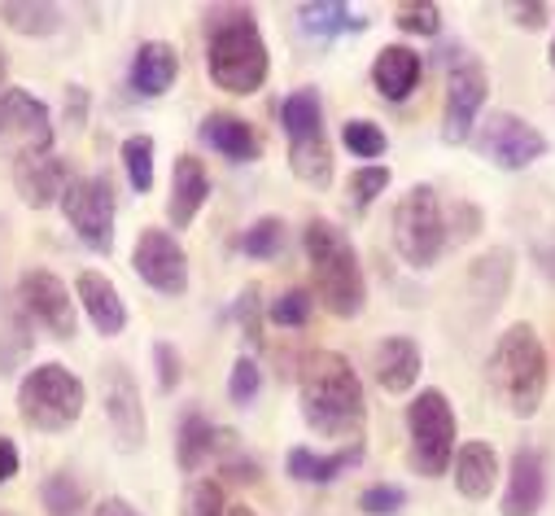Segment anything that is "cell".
I'll list each match as a JSON object with an SVG mask.
<instances>
[{
	"label": "cell",
	"instance_id": "obj_1",
	"mask_svg": "<svg viewBox=\"0 0 555 516\" xmlns=\"http://www.w3.org/2000/svg\"><path fill=\"white\" fill-rule=\"evenodd\" d=\"M298 408L302 425L315 438L359 447L367 429V395L363 380L337 350H311L298 367Z\"/></svg>",
	"mask_w": 555,
	"mask_h": 516
},
{
	"label": "cell",
	"instance_id": "obj_2",
	"mask_svg": "<svg viewBox=\"0 0 555 516\" xmlns=\"http://www.w3.org/2000/svg\"><path fill=\"white\" fill-rule=\"evenodd\" d=\"M206 75L228 96H254L271 75V53L254 10L215 5L206 10Z\"/></svg>",
	"mask_w": 555,
	"mask_h": 516
},
{
	"label": "cell",
	"instance_id": "obj_3",
	"mask_svg": "<svg viewBox=\"0 0 555 516\" xmlns=\"http://www.w3.org/2000/svg\"><path fill=\"white\" fill-rule=\"evenodd\" d=\"M486 380H490L494 403L512 421L538 416V408L546 399V385H551V359H546V346H542L533 324L520 320V324L503 328V337L490 346Z\"/></svg>",
	"mask_w": 555,
	"mask_h": 516
},
{
	"label": "cell",
	"instance_id": "obj_4",
	"mask_svg": "<svg viewBox=\"0 0 555 516\" xmlns=\"http://www.w3.org/2000/svg\"><path fill=\"white\" fill-rule=\"evenodd\" d=\"M302 249L315 281V302L337 320H359L367 307V276L359 268L354 241L333 219H311L302 232Z\"/></svg>",
	"mask_w": 555,
	"mask_h": 516
},
{
	"label": "cell",
	"instance_id": "obj_5",
	"mask_svg": "<svg viewBox=\"0 0 555 516\" xmlns=\"http://www.w3.org/2000/svg\"><path fill=\"white\" fill-rule=\"evenodd\" d=\"M88 408V385L57 359L27 367L18 380V416L36 434H66Z\"/></svg>",
	"mask_w": 555,
	"mask_h": 516
},
{
	"label": "cell",
	"instance_id": "obj_6",
	"mask_svg": "<svg viewBox=\"0 0 555 516\" xmlns=\"http://www.w3.org/2000/svg\"><path fill=\"white\" fill-rule=\"evenodd\" d=\"M447 210L434 184H411L398 206H393V249L402 254V263L425 272L447 254Z\"/></svg>",
	"mask_w": 555,
	"mask_h": 516
},
{
	"label": "cell",
	"instance_id": "obj_7",
	"mask_svg": "<svg viewBox=\"0 0 555 516\" xmlns=\"http://www.w3.org/2000/svg\"><path fill=\"white\" fill-rule=\"evenodd\" d=\"M455 438H460V421L455 408L442 390H421L406 403V464L421 477H442L455 460Z\"/></svg>",
	"mask_w": 555,
	"mask_h": 516
},
{
	"label": "cell",
	"instance_id": "obj_8",
	"mask_svg": "<svg viewBox=\"0 0 555 516\" xmlns=\"http://www.w3.org/2000/svg\"><path fill=\"white\" fill-rule=\"evenodd\" d=\"M57 206L83 249H92V254L114 249V184H109V176H75Z\"/></svg>",
	"mask_w": 555,
	"mask_h": 516
},
{
	"label": "cell",
	"instance_id": "obj_9",
	"mask_svg": "<svg viewBox=\"0 0 555 516\" xmlns=\"http://www.w3.org/2000/svg\"><path fill=\"white\" fill-rule=\"evenodd\" d=\"M14 302L23 307V315L31 324H40L53 341H75L79 333V302L70 294V285L62 276H53L49 268H27L18 276V294Z\"/></svg>",
	"mask_w": 555,
	"mask_h": 516
},
{
	"label": "cell",
	"instance_id": "obj_10",
	"mask_svg": "<svg viewBox=\"0 0 555 516\" xmlns=\"http://www.w3.org/2000/svg\"><path fill=\"white\" fill-rule=\"evenodd\" d=\"M101 403H105V421H109V434H114L118 451L135 455L150 442V416H145L141 385H135V376L122 359H109L101 367Z\"/></svg>",
	"mask_w": 555,
	"mask_h": 516
},
{
	"label": "cell",
	"instance_id": "obj_11",
	"mask_svg": "<svg viewBox=\"0 0 555 516\" xmlns=\"http://www.w3.org/2000/svg\"><path fill=\"white\" fill-rule=\"evenodd\" d=\"M131 272L141 276L154 294H163V298H184L189 294V254H184L180 236L158 228V223L141 228V236H135V245H131Z\"/></svg>",
	"mask_w": 555,
	"mask_h": 516
},
{
	"label": "cell",
	"instance_id": "obj_12",
	"mask_svg": "<svg viewBox=\"0 0 555 516\" xmlns=\"http://www.w3.org/2000/svg\"><path fill=\"white\" fill-rule=\"evenodd\" d=\"M477 150L481 158H490L499 171H525L533 167L538 158H546L551 141L538 132V127L512 109H494L486 122H481V137H477Z\"/></svg>",
	"mask_w": 555,
	"mask_h": 516
},
{
	"label": "cell",
	"instance_id": "obj_13",
	"mask_svg": "<svg viewBox=\"0 0 555 516\" xmlns=\"http://www.w3.org/2000/svg\"><path fill=\"white\" fill-rule=\"evenodd\" d=\"M490 101V75L481 62H455L447 75V105H442V141L468 145L473 127Z\"/></svg>",
	"mask_w": 555,
	"mask_h": 516
},
{
	"label": "cell",
	"instance_id": "obj_14",
	"mask_svg": "<svg viewBox=\"0 0 555 516\" xmlns=\"http://www.w3.org/2000/svg\"><path fill=\"white\" fill-rule=\"evenodd\" d=\"M70 163L57 158L53 150H18L14 158V189L31 210H49L62 202L66 184H70Z\"/></svg>",
	"mask_w": 555,
	"mask_h": 516
},
{
	"label": "cell",
	"instance_id": "obj_15",
	"mask_svg": "<svg viewBox=\"0 0 555 516\" xmlns=\"http://www.w3.org/2000/svg\"><path fill=\"white\" fill-rule=\"evenodd\" d=\"M546 455L538 447H516L503 473V516H538L546 503Z\"/></svg>",
	"mask_w": 555,
	"mask_h": 516
},
{
	"label": "cell",
	"instance_id": "obj_16",
	"mask_svg": "<svg viewBox=\"0 0 555 516\" xmlns=\"http://www.w3.org/2000/svg\"><path fill=\"white\" fill-rule=\"evenodd\" d=\"M372 372H376V385L385 395H411L415 385H421V372H425L421 341L406 337V333L380 337V346L372 350Z\"/></svg>",
	"mask_w": 555,
	"mask_h": 516
},
{
	"label": "cell",
	"instance_id": "obj_17",
	"mask_svg": "<svg viewBox=\"0 0 555 516\" xmlns=\"http://www.w3.org/2000/svg\"><path fill=\"white\" fill-rule=\"evenodd\" d=\"M0 132L23 141V150H53V114L27 88L0 92Z\"/></svg>",
	"mask_w": 555,
	"mask_h": 516
},
{
	"label": "cell",
	"instance_id": "obj_18",
	"mask_svg": "<svg viewBox=\"0 0 555 516\" xmlns=\"http://www.w3.org/2000/svg\"><path fill=\"white\" fill-rule=\"evenodd\" d=\"M512 281H516V249L490 245L486 254L473 258V268H468V298L486 315H494L503 307V298L512 294Z\"/></svg>",
	"mask_w": 555,
	"mask_h": 516
},
{
	"label": "cell",
	"instance_id": "obj_19",
	"mask_svg": "<svg viewBox=\"0 0 555 516\" xmlns=\"http://www.w3.org/2000/svg\"><path fill=\"white\" fill-rule=\"evenodd\" d=\"M75 302L101 337H118L127 328V302L105 272H79L75 276Z\"/></svg>",
	"mask_w": 555,
	"mask_h": 516
},
{
	"label": "cell",
	"instance_id": "obj_20",
	"mask_svg": "<svg viewBox=\"0 0 555 516\" xmlns=\"http://www.w3.org/2000/svg\"><path fill=\"white\" fill-rule=\"evenodd\" d=\"M210 202V176L206 163L197 154H180L171 167V197H167V219L176 223V232L193 228V219L202 215V206Z\"/></svg>",
	"mask_w": 555,
	"mask_h": 516
},
{
	"label": "cell",
	"instance_id": "obj_21",
	"mask_svg": "<svg viewBox=\"0 0 555 516\" xmlns=\"http://www.w3.org/2000/svg\"><path fill=\"white\" fill-rule=\"evenodd\" d=\"M421 75H425V57L411 44H385L372 62V88L393 105L421 88Z\"/></svg>",
	"mask_w": 555,
	"mask_h": 516
},
{
	"label": "cell",
	"instance_id": "obj_22",
	"mask_svg": "<svg viewBox=\"0 0 555 516\" xmlns=\"http://www.w3.org/2000/svg\"><path fill=\"white\" fill-rule=\"evenodd\" d=\"M176 79H180V53H176V44H167V40H145L141 49H135L131 70H127L131 92H141V96L154 101V96H167Z\"/></svg>",
	"mask_w": 555,
	"mask_h": 516
},
{
	"label": "cell",
	"instance_id": "obj_23",
	"mask_svg": "<svg viewBox=\"0 0 555 516\" xmlns=\"http://www.w3.org/2000/svg\"><path fill=\"white\" fill-rule=\"evenodd\" d=\"M451 464H455V490H460L468 503L490 499L494 486H499V477H503V468H499V451H494V442H486V438L464 442V447L455 451Z\"/></svg>",
	"mask_w": 555,
	"mask_h": 516
},
{
	"label": "cell",
	"instance_id": "obj_24",
	"mask_svg": "<svg viewBox=\"0 0 555 516\" xmlns=\"http://www.w3.org/2000/svg\"><path fill=\"white\" fill-rule=\"evenodd\" d=\"M202 141L223 154L228 163H258L262 158V141L258 132L241 118V114H228V109H215L202 118Z\"/></svg>",
	"mask_w": 555,
	"mask_h": 516
},
{
	"label": "cell",
	"instance_id": "obj_25",
	"mask_svg": "<svg viewBox=\"0 0 555 516\" xmlns=\"http://www.w3.org/2000/svg\"><path fill=\"white\" fill-rule=\"evenodd\" d=\"M363 460V442L359 447H337V451H328V455H320V451H311V447H294L289 451V460H285V468H289V477L294 481H302V486H333L346 468H354Z\"/></svg>",
	"mask_w": 555,
	"mask_h": 516
},
{
	"label": "cell",
	"instance_id": "obj_26",
	"mask_svg": "<svg viewBox=\"0 0 555 516\" xmlns=\"http://www.w3.org/2000/svg\"><path fill=\"white\" fill-rule=\"evenodd\" d=\"M289 141V171L311 184V189H328L333 184V145H328V132L315 127V132H298V137H285Z\"/></svg>",
	"mask_w": 555,
	"mask_h": 516
},
{
	"label": "cell",
	"instance_id": "obj_27",
	"mask_svg": "<svg viewBox=\"0 0 555 516\" xmlns=\"http://www.w3.org/2000/svg\"><path fill=\"white\" fill-rule=\"evenodd\" d=\"M298 23L311 40H341L367 31V18L350 14V5H341V0H307V5H298Z\"/></svg>",
	"mask_w": 555,
	"mask_h": 516
},
{
	"label": "cell",
	"instance_id": "obj_28",
	"mask_svg": "<svg viewBox=\"0 0 555 516\" xmlns=\"http://www.w3.org/2000/svg\"><path fill=\"white\" fill-rule=\"evenodd\" d=\"M215 451H219V425L206 421L197 408L184 412L180 434H176V464H180L184 473H202V464H206Z\"/></svg>",
	"mask_w": 555,
	"mask_h": 516
},
{
	"label": "cell",
	"instance_id": "obj_29",
	"mask_svg": "<svg viewBox=\"0 0 555 516\" xmlns=\"http://www.w3.org/2000/svg\"><path fill=\"white\" fill-rule=\"evenodd\" d=\"M0 23H5L10 31H18V36L44 40V36H57L62 31L66 10L62 5H49V0H5V5H0Z\"/></svg>",
	"mask_w": 555,
	"mask_h": 516
},
{
	"label": "cell",
	"instance_id": "obj_30",
	"mask_svg": "<svg viewBox=\"0 0 555 516\" xmlns=\"http://www.w3.org/2000/svg\"><path fill=\"white\" fill-rule=\"evenodd\" d=\"M36 346V324L23 315V307H14V315L0 324V376H14Z\"/></svg>",
	"mask_w": 555,
	"mask_h": 516
},
{
	"label": "cell",
	"instance_id": "obj_31",
	"mask_svg": "<svg viewBox=\"0 0 555 516\" xmlns=\"http://www.w3.org/2000/svg\"><path fill=\"white\" fill-rule=\"evenodd\" d=\"M241 254L258 258V263H271V258L285 254V219L281 215H258L245 236H241Z\"/></svg>",
	"mask_w": 555,
	"mask_h": 516
},
{
	"label": "cell",
	"instance_id": "obj_32",
	"mask_svg": "<svg viewBox=\"0 0 555 516\" xmlns=\"http://www.w3.org/2000/svg\"><path fill=\"white\" fill-rule=\"evenodd\" d=\"M40 499H44L49 516H83V507H88V490L70 473H49L40 481Z\"/></svg>",
	"mask_w": 555,
	"mask_h": 516
},
{
	"label": "cell",
	"instance_id": "obj_33",
	"mask_svg": "<svg viewBox=\"0 0 555 516\" xmlns=\"http://www.w3.org/2000/svg\"><path fill=\"white\" fill-rule=\"evenodd\" d=\"M154 137H145V132H135V137H127L122 145H118V158H122V171H127V184L135 189V193H150L154 189Z\"/></svg>",
	"mask_w": 555,
	"mask_h": 516
},
{
	"label": "cell",
	"instance_id": "obj_34",
	"mask_svg": "<svg viewBox=\"0 0 555 516\" xmlns=\"http://www.w3.org/2000/svg\"><path fill=\"white\" fill-rule=\"evenodd\" d=\"M341 145H346L354 158L376 163V158H385L389 137H385V127L372 122V118H346V127H341Z\"/></svg>",
	"mask_w": 555,
	"mask_h": 516
},
{
	"label": "cell",
	"instance_id": "obj_35",
	"mask_svg": "<svg viewBox=\"0 0 555 516\" xmlns=\"http://www.w3.org/2000/svg\"><path fill=\"white\" fill-rule=\"evenodd\" d=\"M232 320H236V328H241V337L254 346V350H262V320H267V302H262V289L258 285H245L241 294H236V302H232Z\"/></svg>",
	"mask_w": 555,
	"mask_h": 516
},
{
	"label": "cell",
	"instance_id": "obj_36",
	"mask_svg": "<svg viewBox=\"0 0 555 516\" xmlns=\"http://www.w3.org/2000/svg\"><path fill=\"white\" fill-rule=\"evenodd\" d=\"M180 516H228L223 481H219V477H193V481L184 486Z\"/></svg>",
	"mask_w": 555,
	"mask_h": 516
},
{
	"label": "cell",
	"instance_id": "obj_37",
	"mask_svg": "<svg viewBox=\"0 0 555 516\" xmlns=\"http://www.w3.org/2000/svg\"><path fill=\"white\" fill-rule=\"evenodd\" d=\"M393 27L402 36H425L434 40L442 31V10L434 5V0H402V5L393 10Z\"/></svg>",
	"mask_w": 555,
	"mask_h": 516
},
{
	"label": "cell",
	"instance_id": "obj_38",
	"mask_svg": "<svg viewBox=\"0 0 555 516\" xmlns=\"http://www.w3.org/2000/svg\"><path fill=\"white\" fill-rule=\"evenodd\" d=\"M315 315V294L311 289H285L275 302H267V320L275 328H307Z\"/></svg>",
	"mask_w": 555,
	"mask_h": 516
},
{
	"label": "cell",
	"instance_id": "obj_39",
	"mask_svg": "<svg viewBox=\"0 0 555 516\" xmlns=\"http://www.w3.org/2000/svg\"><path fill=\"white\" fill-rule=\"evenodd\" d=\"M258 390H262V367H258V359L236 354V363H232V372H228V403H232V408H249V403L258 399Z\"/></svg>",
	"mask_w": 555,
	"mask_h": 516
},
{
	"label": "cell",
	"instance_id": "obj_40",
	"mask_svg": "<svg viewBox=\"0 0 555 516\" xmlns=\"http://www.w3.org/2000/svg\"><path fill=\"white\" fill-rule=\"evenodd\" d=\"M406 507V490L393 486V481H376L359 494V512L363 516H398Z\"/></svg>",
	"mask_w": 555,
	"mask_h": 516
},
{
	"label": "cell",
	"instance_id": "obj_41",
	"mask_svg": "<svg viewBox=\"0 0 555 516\" xmlns=\"http://www.w3.org/2000/svg\"><path fill=\"white\" fill-rule=\"evenodd\" d=\"M389 180H393V171H389L385 163H367V167H359V171L350 176V193H354L359 206H372V202L389 189Z\"/></svg>",
	"mask_w": 555,
	"mask_h": 516
},
{
	"label": "cell",
	"instance_id": "obj_42",
	"mask_svg": "<svg viewBox=\"0 0 555 516\" xmlns=\"http://www.w3.org/2000/svg\"><path fill=\"white\" fill-rule=\"evenodd\" d=\"M481 223H486V215H481V206H473V202H455V210H451V223H447V236L451 241H473L477 232H481Z\"/></svg>",
	"mask_w": 555,
	"mask_h": 516
},
{
	"label": "cell",
	"instance_id": "obj_43",
	"mask_svg": "<svg viewBox=\"0 0 555 516\" xmlns=\"http://www.w3.org/2000/svg\"><path fill=\"white\" fill-rule=\"evenodd\" d=\"M154 363H158V390L171 395L176 385H180V376H184V359H180V350H176L171 341H158V346H154Z\"/></svg>",
	"mask_w": 555,
	"mask_h": 516
},
{
	"label": "cell",
	"instance_id": "obj_44",
	"mask_svg": "<svg viewBox=\"0 0 555 516\" xmlns=\"http://www.w3.org/2000/svg\"><path fill=\"white\" fill-rule=\"evenodd\" d=\"M512 18H516V27H525V31H542V27L551 23V5H542V0H529V5H512Z\"/></svg>",
	"mask_w": 555,
	"mask_h": 516
},
{
	"label": "cell",
	"instance_id": "obj_45",
	"mask_svg": "<svg viewBox=\"0 0 555 516\" xmlns=\"http://www.w3.org/2000/svg\"><path fill=\"white\" fill-rule=\"evenodd\" d=\"M23 468V455H18V442L14 438H0V486H10Z\"/></svg>",
	"mask_w": 555,
	"mask_h": 516
},
{
	"label": "cell",
	"instance_id": "obj_46",
	"mask_svg": "<svg viewBox=\"0 0 555 516\" xmlns=\"http://www.w3.org/2000/svg\"><path fill=\"white\" fill-rule=\"evenodd\" d=\"M88 516H141V507H135V503H127L122 494H105Z\"/></svg>",
	"mask_w": 555,
	"mask_h": 516
},
{
	"label": "cell",
	"instance_id": "obj_47",
	"mask_svg": "<svg viewBox=\"0 0 555 516\" xmlns=\"http://www.w3.org/2000/svg\"><path fill=\"white\" fill-rule=\"evenodd\" d=\"M83 118H88V88H70L66 92V122L83 127Z\"/></svg>",
	"mask_w": 555,
	"mask_h": 516
},
{
	"label": "cell",
	"instance_id": "obj_48",
	"mask_svg": "<svg viewBox=\"0 0 555 516\" xmlns=\"http://www.w3.org/2000/svg\"><path fill=\"white\" fill-rule=\"evenodd\" d=\"M533 258H538L542 276H546V281H555V245H538V249H533Z\"/></svg>",
	"mask_w": 555,
	"mask_h": 516
},
{
	"label": "cell",
	"instance_id": "obj_49",
	"mask_svg": "<svg viewBox=\"0 0 555 516\" xmlns=\"http://www.w3.org/2000/svg\"><path fill=\"white\" fill-rule=\"evenodd\" d=\"M228 516H258L254 507H245V503H236V507H228Z\"/></svg>",
	"mask_w": 555,
	"mask_h": 516
},
{
	"label": "cell",
	"instance_id": "obj_50",
	"mask_svg": "<svg viewBox=\"0 0 555 516\" xmlns=\"http://www.w3.org/2000/svg\"><path fill=\"white\" fill-rule=\"evenodd\" d=\"M5 66L10 62H5V49H0V92H5Z\"/></svg>",
	"mask_w": 555,
	"mask_h": 516
},
{
	"label": "cell",
	"instance_id": "obj_51",
	"mask_svg": "<svg viewBox=\"0 0 555 516\" xmlns=\"http://www.w3.org/2000/svg\"><path fill=\"white\" fill-rule=\"evenodd\" d=\"M546 62H551V66H555V36H551V53H546Z\"/></svg>",
	"mask_w": 555,
	"mask_h": 516
}]
</instances>
